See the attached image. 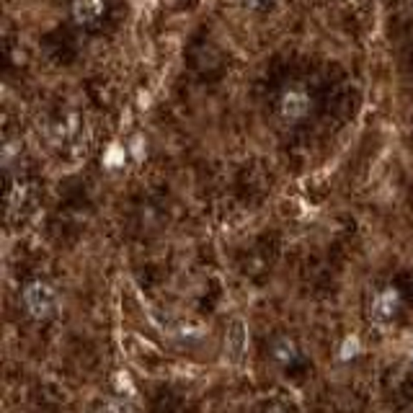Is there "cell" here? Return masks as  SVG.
<instances>
[{"label":"cell","instance_id":"6da1fadb","mask_svg":"<svg viewBox=\"0 0 413 413\" xmlns=\"http://www.w3.org/2000/svg\"><path fill=\"white\" fill-rule=\"evenodd\" d=\"M369 321L385 328L398 331L401 325L413 321V268H398L390 277L375 281L367 295Z\"/></svg>","mask_w":413,"mask_h":413},{"label":"cell","instance_id":"7a4b0ae2","mask_svg":"<svg viewBox=\"0 0 413 413\" xmlns=\"http://www.w3.org/2000/svg\"><path fill=\"white\" fill-rule=\"evenodd\" d=\"M382 392L390 413H413V369L408 364H395L388 369Z\"/></svg>","mask_w":413,"mask_h":413},{"label":"cell","instance_id":"3957f363","mask_svg":"<svg viewBox=\"0 0 413 413\" xmlns=\"http://www.w3.org/2000/svg\"><path fill=\"white\" fill-rule=\"evenodd\" d=\"M277 258H279V246H277V240L268 238V235H264V238L253 240V246L246 248V253L240 256L238 268H240V274L248 277L251 281H258V279H264L268 271L274 268Z\"/></svg>","mask_w":413,"mask_h":413},{"label":"cell","instance_id":"277c9868","mask_svg":"<svg viewBox=\"0 0 413 413\" xmlns=\"http://www.w3.org/2000/svg\"><path fill=\"white\" fill-rule=\"evenodd\" d=\"M271 359L281 367V372H287L292 377H300L308 369V359L300 351V347L292 338H277L271 344Z\"/></svg>","mask_w":413,"mask_h":413},{"label":"cell","instance_id":"5b68a950","mask_svg":"<svg viewBox=\"0 0 413 413\" xmlns=\"http://www.w3.org/2000/svg\"><path fill=\"white\" fill-rule=\"evenodd\" d=\"M23 308L32 318H47V315L55 310V297H52V290L47 287V281L36 279L29 281L23 287Z\"/></svg>","mask_w":413,"mask_h":413},{"label":"cell","instance_id":"8992f818","mask_svg":"<svg viewBox=\"0 0 413 413\" xmlns=\"http://www.w3.org/2000/svg\"><path fill=\"white\" fill-rule=\"evenodd\" d=\"M279 114H281V119L290 124L305 119V116L310 114V93L305 88H300V86L287 88L279 99Z\"/></svg>","mask_w":413,"mask_h":413},{"label":"cell","instance_id":"52a82bcc","mask_svg":"<svg viewBox=\"0 0 413 413\" xmlns=\"http://www.w3.org/2000/svg\"><path fill=\"white\" fill-rule=\"evenodd\" d=\"M103 13V0H73V16L78 23H93Z\"/></svg>","mask_w":413,"mask_h":413},{"label":"cell","instance_id":"ba28073f","mask_svg":"<svg viewBox=\"0 0 413 413\" xmlns=\"http://www.w3.org/2000/svg\"><path fill=\"white\" fill-rule=\"evenodd\" d=\"M253 413H292V408L279 398H266L253 408Z\"/></svg>","mask_w":413,"mask_h":413},{"label":"cell","instance_id":"9c48e42d","mask_svg":"<svg viewBox=\"0 0 413 413\" xmlns=\"http://www.w3.org/2000/svg\"><path fill=\"white\" fill-rule=\"evenodd\" d=\"M246 3H251V5H256V3H261V0H246Z\"/></svg>","mask_w":413,"mask_h":413}]
</instances>
